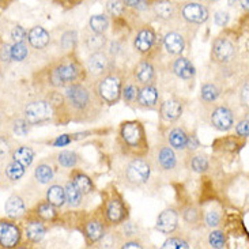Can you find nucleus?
<instances>
[{"label": "nucleus", "mask_w": 249, "mask_h": 249, "mask_svg": "<svg viewBox=\"0 0 249 249\" xmlns=\"http://www.w3.org/2000/svg\"><path fill=\"white\" fill-rule=\"evenodd\" d=\"M64 108L68 120L74 123L97 122L105 112V104L98 97L93 83L86 79L71 83L63 89Z\"/></svg>", "instance_id": "obj_1"}, {"label": "nucleus", "mask_w": 249, "mask_h": 249, "mask_svg": "<svg viewBox=\"0 0 249 249\" xmlns=\"http://www.w3.org/2000/svg\"><path fill=\"white\" fill-rule=\"evenodd\" d=\"M86 68L74 52H70L54 61L47 71L48 83L53 89H64L71 83L86 79Z\"/></svg>", "instance_id": "obj_2"}, {"label": "nucleus", "mask_w": 249, "mask_h": 249, "mask_svg": "<svg viewBox=\"0 0 249 249\" xmlns=\"http://www.w3.org/2000/svg\"><path fill=\"white\" fill-rule=\"evenodd\" d=\"M117 146L127 158L146 157L148 154L147 135L143 123L139 120H125L119 127Z\"/></svg>", "instance_id": "obj_3"}, {"label": "nucleus", "mask_w": 249, "mask_h": 249, "mask_svg": "<svg viewBox=\"0 0 249 249\" xmlns=\"http://www.w3.org/2000/svg\"><path fill=\"white\" fill-rule=\"evenodd\" d=\"M147 158L151 163V169L158 175L170 177L178 172V155L166 142L157 143L148 150Z\"/></svg>", "instance_id": "obj_4"}, {"label": "nucleus", "mask_w": 249, "mask_h": 249, "mask_svg": "<svg viewBox=\"0 0 249 249\" xmlns=\"http://www.w3.org/2000/svg\"><path fill=\"white\" fill-rule=\"evenodd\" d=\"M151 163L146 157H135L129 158V161L123 168L122 173L119 175V180L124 187L129 189L139 188L147 184L151 177Z\"/></svg>", "instance_id": "obj_5"}, {"label": "nucleus", "mask_w": 249, "mask_h": 249, "mask_svg": "<svg viewBox=\"0 0 249 249\" xmlns=\"http://www.w3.org/2000/svg\"><path fill=\"white\" fill-rule=\"evenodd\" d=\"M124 78H125L124 72L113 68L97 79L94 83L95 91L105 105L113 107L122 101V88Z\"/></svg>", "instance_id": "obj_6"}, {"label": "nucleus", "mask_w": 249, "mask_h": 249, "mask_svg": "<svg viewBox=\"0 0 249 249\" xmlns=\"http://www.w3.org/2000/svg\"><path fill=\"white\" fill-rule=\"evenodd\" d=\"M100 209H101L102 215L109 225V228L120 226L123 222L129 219L128 204L124 200L122 194H119L116 188L105 192L104 203Z\"/></svg>", "instance_id": "obj_7"}, {"label": "nucleus", "mask_w": 249, "mask_h": 249, "mask_svg": "<svg viewBox=\"0 0 249 249\" xmlns=\"http://www.w3.org/2000/svg\"><path fill=\"white\" fill-rule=\"evenodd\" d=\"M203 113L206 123L210 127L215 128L216 131L228 132L234 127V122H236L234 112L225 104H215V102L204 104Z\"/></svg>", "instance_id": "obj_8"}, {"label": "nucleus", "mask_w": 249, "mask_h": 249, "mask_svg": "<svg viewBox=\"0 0 249 249\" xmlns=\"http://www.w3.org/2000/svg\"><path fill=\"white\" fill-rule=\"evenodd\" d=\"M22 115V117L30 125H41L45 123L53 122L56 117V107L48 98H36L23 107Z\"/></svg>", "instance_id": "obj_9"}, {"label": "nucleus", "mask_w": 249, "mask_h": 249, "mask_svg": "<svg viewBox=\"0 0 249 249\" xmlns=\"http://www.w3.org/2000/svg\"><path fill=\"white\" fill-rule=\"evenodd\" d=\"M109 225L102 215L101 209H98L97 213L88 215L82 221L81 230L85 237V241L88 247H93L102 240V237L107 234Z\"/></svg>", "instance_id": "obj_10"}, {"label": "nucleus", "mask_w": 249, "mask_h": 249, "mask_svg": "<svg viewBox=\"0 0 249 249\" xmlns=\"http://www.w3.org/2000/svg\"><path fill=\"white\" fill-rule=\"evenodd\" d=\"M238 56L236 42L228 36H218L211 47V60L218 66L233 64Z\"/></svg>", "instance_id": "obj_11"}, {"label": "nucleus", "mask_w": 249, "mask_h": 249, "mask_svg": "<svg viewBox=\"0 0 249 249\" xmlns=\"http://www.w3.org/2000/svg\"><path fill=\"white\" fill-rule=\"evenodd\" d=\"M178 14H180V19L194 26L206 23L210 18L209 7L204 1H200V0L181 1V4H178Z\"/></svg>", "instance_id": "obj_12"}, {"label": "nucleus", "mask_w": 249, "mask_h": 249, "mask_svg": "<svg viewBox=\"0 0 249 249\" xmlns=\"http://www.w3.org/2000/svg\"><path fill=\"white\" fill-rule=\"evenodd\" d=\"M157 48H158V37L154 27L148 23L141 25L134 37L135 51L144 57H150Z\"/></svg>", "instance_id": "obj_13"}, {"label": "nucleus", "mask_w": 249, "mask_h": 249, "mask_svg": "<svg viewBox=\"0 0 249 249\" xmlns=\"http://www.w3.org/2000/svg\"><path fill=\"white\" fill-rule=\"evenodd\" d=\"M85 68H86L88 75H90L91 78L98 79L100 76L105 75L108 71L115 68V59L110 57L108 52H105V51L91 52L89 54Z\"/></svg>", "instance_id": "obj_14"}, {"label": "nucleus", "mask_w": 249, "mask_h": 249, "mask_svg": "<svg viewBox=\"0 0 249 249\" xmlns=\"http://www.w3.org/2000/svg\"><path fill=\"white\" fill-rule=\"evenodd\" d=\"M22 229L14 219L0 218V248L11 249L22 241Z\"/></svg>", "instance_id": "obj_15"}, {"label": "nucleus", "mask_w": 249, "mask_h": 249, "mask_svg": "<svg viewBox=\"0 0 249 249\" xmlns=\"http://www.w3.org/2000/svg\"><path fill=\"white\" fill-rule=\"evenodd\" d=\"M150 8L157 20L165 25H173L180 20L178 6L172 0H155L154 3H151Z\"/></svg>", "instance_id": "obj_16"}, {"label": "nucleus", "mask_w": 249, "mask_h": 249, "mask_svg": "<svg viewBox=\"0 0 249 249\" xmlns=\"http://www.w3.org/2000/svg\"><path fill=\"white\" fill-rule=\"evenodd\" d=\"M131 75L134 76V79L141 86H146V85H155L157 83V70L155 66L153 64L151 59L144 57L141 61H138L135 64V67L132 68V72Z\"/></svg>", "instance_id": "obj_17"}, {"label": "nucleus", "mask_w": 249, "mask_h": 249, "mask_svg": "<svg viewBox=\"0 0 249 249\" xmlns=\"http://www.w3.org/2000/svg\"><path fill=\"white\" fill-rule=\"evenodd\" d=\"M161 104V94L155 85L141 86L135 107L143 110H157Z\"/></svg>", "instance_id": "obj_18"}, {"label": "nucleus", "mask_w": 249, "mask_h": 249, "mask_svg": "<svg viewBox=\"0 0 249 249\" xmlns=\"http://www.w3.org/2000/svg\"><path fill=\"white\" fill-rule=\"evenodd\" d=\"M180 226V213L173 207H169L162 211L157 218L155 229L162 234H173Z\"/></svg>", "instance_id": "obj_19"}, {"label": "nucleus", "mask_w": 249, "mask_h": 249, "mask_svg": "<svg viewBox=\"0 0 249 249\" xmlns=\"http://www.w3.org/2000/svg\"><path fill=\"white\" fill-rule=\"evenodd\" d=\"M185 104L180 98H169L160 104V117L162 122L175 123L182 116Z\"/></svg>", "instance_id": "obj_20"}, {"label": "nucleus", "mask_w": 249, "mask_h": 249, "mask_svg": "<svg viewBox=\"0 0 249 249\" xmlns=\"http://www.w3.org/2000/svg\"><path fill=\"white\" fill-rule=\"evenodd\" d=\"M48 231L47 225L44 221H41L36 216H32L25 222L23 226V234L26 237V240L32 244H38L42 241V238L45 237Z\"/></svg>", "instance_id": "obj_21"}, {"label": "nucleus", "mask_w": 249, "mask_h": 249, "mask_svg": "<svg viewBox=\"0 0 249 249\" xmlns=\"http://www.w3.org/2000/svg\"><path fill=\"white\" fill-rule=\"evenodd\" d=\"M185 37L180 32H168L162 38V47L166 51V53L170 56H181L185 51Z\"/></svg>", "instance_id": "obj_22"}, {"label": "nucleus", "mask_w": 249, "mask_h": 249, "mask_svg": "<svg viewBox=\"0 0 249 249\" xmlns=\"http://www.w3.org/2000/svg\"><path fill=\"white\" fill-rule=\"evenodd\" d=\"M173 74L182 81H192L196 76V68L192 60H189L185 56H176L172 63Z\"/></svg>", "instance_id": "obj_23"}, {"label": "nucleus", "mask_w": 249, "mask_h": 249, "mask_svg": "<svg viewBox=\"0 0 249 249\" xmlns=\"http://www.w3.org/2000/svg\"><path fill=\"white\" fill-rule=\"evenodd\" d=\"M4 213L7 218L18 221L26 215V203L19 194H13L4 203Z\"/></svg>", "instance_id": "obj_24"}, {"label": "nucleus", "mask_w": 249, "mask_h": 249, "mask_svg": "<svg viewBox=\"0 0 249 249\" xmlns=\"http://www.w3.org/2000/svg\"><path fill=\"white\" fill-rule=\"evenodd\" d=\"M187 141H188V131L180 125L172 127L166 134V143L176 153L187 151Z\"/></svg>", "instance_id": "obj_25"}, {"label": "nucleus", "mask_w": 249, "mask_h": 249, "mask_svg": "<svg viewBox=\"0 0 249 249\" xmlns=\"http://www.w3.org/2000/svg\"><path fill=\"white\" fill-rule=\"evenodd\" d=\"M51 33L48 32L45 27L42 26H34L27 32V44L29 47L34 48L37 51L45 49L51 44Z\"/></svg>", "instance_id": "obj_26"}, {"label": "nucleus", "mask_w": 249, "mask_h": 249, "mask_svg": "<svg viewBox=\"0 0 249 249\" xmlns=\"http://www.w3.org/2000/svg\"><path fill=\"white\" fill-rule=\"evenodd\" d=\"M247 139H241L238 136H234V135H230V136H226V138H219L214 142L213 147L215 151H219V153H226V154H236L238 153L243 146L245 144Z\"/></svg>", "instance_id": "obj_27"}, {"label": "nucleus", "mask_w": 249, "mask_h": 249, "mask_svg": "<svg viewBox=\"0 0 249 249\" xmlns=\"http://www.w3.org/2000/svg\"><path fill=\"white\" fill-rule=\"evenodd\" d=\"M70 170H71V172H70V180L74 182L78 188L81 189L83 195H90V194L94 192V182H93V180H91L85 172H82L81 169L76 168L70 169Z\"/></svg>", "instance_id": "obj_28"}, {"label": "nucleus", "mask_w": 249, "mask_h": 249, "mask_svg": "<svg viewBox=\"0 0 249 249\" xmlns=\"http://www.w3.org/2000/svg\"><path fill=\"white\" fill-rule=\"evenodd\" d=\"M139 89H141V85L135 81L132 75L129 74L128 76H125L122 88V100L124 101V104H127L128 107L135 105L138 94H139Z\"/></svg>", "instance_id": "obj_29"}, {"label": "nucleus", "mask_w": 249, "mask_h": 249, "mask_svg": "<svg viewBox=\"0 0 249 249\" xmlns=\"http://www.w3.org/2000/svg\"><path fill=\"white\" fill-rule=\"evenodd\" d=\"M36 158V151L27 144H20L18 147H13L10 153V160L23 165L25 168H30Z\"/></svg>", "instance_id": "obj_30"}, {"label": "nucleus", "mask_w": 249, "mask_h": 249, "mask_svg": "<svg viewBox=\"0 0 249 249\" xmlns=\"http://www.w3.org/2000/svg\"><path fill=\"white\" fill-rule=\"evenodd\" d=\"M30 215L36 216V218L48 223L56 221L59 216V213H57V209L53 207L51 203H48L47 200H42V202L37 203L34 206V209L30 211Z\"/></svg>", "instance_id": "obj_31"}, {"label": "nucleus", "mask_w": 249, "mask_h": 249, "mask_svg": "<svg viewBox=\"0 0 249 249\" xmlns=\"http://www.w3.org/2000/svg\"><path fill=\"white\" fill-rule=\"evenodd\" d=\"M56 170L51 161H41L34 169V180L41 185H48L54 180Z\"/></svg>", "instance_id": "obj_32"}, {"label": "nucleus", "mask_w": 249, "mask_h": 249, "mask_svg": "<svg viewBox=\"0 0 249 249\" xmlns=\"http://www.w3.org/2000/svg\"><path fill=\"white\" fill-rule=\"evenodd\" d=\"M83 44L88 51L90 52H97V51H104L108 45V38L107 36L102 33H94V32H89L83 36Z\"/></svg>", "instance_id": "obj_33"}, {"label": "nucleus", "mask_w": 249, "mask_h": 249, "mask_svg": "<svg viewBox=\"0 0 249 249\" xmlns=\"http://www.w3.org/2000/svg\"><path fill=\"white\" fill-rule=\"evenodd\" d=\"M64 191H66V204L70 209H78L83 203V194L82 191L71 180H68L64 184Z\"/></svg>", "instance_id": "obj_34"}, {"label": "nucleus", "mask_w": 249, "mask_h": 249, "mask_svg": "<svg viewBox=\"0 0 249 249\" xmlns=\"http://www.w3.org/2000/svg\"><path fill=\"white\" fill-rule=\"evenodd\" d=\"M45 197H47L45 200L48 203H51L57 210L66 206V191H64V187L60 185V184L49 185V188L47 189Z\"/></svg>", "instance_id": "obj_35"}, {"label": "nucleus", "mask_w": 249, "mask_h": 249, "mask_svg": "<svg viewBox=\"0 0 249 249\" xmlns=\"http://www.w3.org/2000/svg\"><path fill=\"white\" fill-rule=\"evenodd\" d=\"M25 175H26V168L23 165L18 163V162L13 161V160H10V162L3 169L4 180H7L10 184L18 182L25 177Z\"/></svg>", "instance_id": "obj_36"}, {"label": "nucleus", "mask_w": 249, "mask_h": 249, "mask_svg": "<svg viewBox=\"0 0 249 249\" xmlns=\"http://www.w3.org/2000/svg\"><path fill=\"white\" fill-rule=\"evenodd\" d=\"M181 218L184 223L189 226V228H192V229H195V228H199L200 226V223L203 222V214L202 211L199 207H196V206H192V204H189L187 206L185 209L181 211Z\"/></svg>", "instance_id": "obj_37"}, {"label": "nucleus", "mask_w": 249, "mask_h": 249, "mask_svg": "<svg viewBox=\"0 0 249 249\" xmlns=\"http://www.w3.org/2000/svg\"><path fill=\"white\" fill-rule=\"evenodd\" d=\"M222 94V89L219 88L214 82H206L203 83L200 88V101L203 104H211V102H216V100Z\"/></svg>", "instance_id": "obj_38"}, {"label": "nucleus", "mask_w": 249, "mask_h": 249, "mask_svg": "<svg viewBox=\"0 0 249 249\" xmlns=\"http://www.w3.org/2000/svg\"><path fill=\"white\" fill-rule=\"evenodd\" d=\"M81 161V157L75 153L74 150H61L56 154V163L64 169H74L78 166Z\"/></svg>", "instance_id": "obj_39"}, {"label": "nucleus", "mask_w": 249, "mask_h": 249, "mask_svg": "<svg viewBox=\"0 0 249 249\" xmlns=\"http://www.w3.org/2000/svg\"><path fill=\"white\" fill-rule=\"evenodd\" d=\"M188 166L192 172L203 175V173H206L210 169L209 157L206 154H202V153L191 155L188 160Z\"/></svg>", "instance_id": "obj_40"}, {"label": "nucleus", "mask_w": 249, "mask_h": 249, "mask_svg": "<svg viewBox=\"0 0 249 249\" xmlns=\"http://www.w3.org/2000/svg\"><path fill=\"white\" fill-rule=\"evenodd\" d=\"M109 17L107 14H95L91 15L89 19V29L94 33H107V30L109 29Z\"/></svg>", "instance_id": "obj_41"}, {"label": "nucleus", "mask_w": 249, "mask_h": 249, "mask_svg": "<svg viewBox=\"0 0 249 249\" xmlns=\"http://www.w3.org/2000/svg\"><path fill=\"white\" fill-rule=\"evenodd\" d=\"M78 40H79V36H78V32L74 30V29H68L64 33L61 34L60 37V47L64 52H74L75 48L78 45Z\"/></svg>", "instance_id": "obj_42"}, {"label": "nucleus", "mask_w": 249, "mask_h": 249, "mask_svg": "<svg viewBox=\"0 0 249 249\" xmlns=\"http://www.w3.org/2000/svg\"><path fill=\"white\" fill-rule=\"evenodd\" d=\"M105 11L107 15L117 19V18H124L125 14H127L128 8L124 6L123 0H108L107 4H105Z\"/></svg>", "instance_id": "obj_43"}, {"label": "nucleus", "mask_w": 249, "mask_h": 249, "mask_svg": "<svg viewBox=\"0 0 249 249\" xmlns=\"http://www.w3.org/2000/svg\"><path fill=\"white\" fill-rule=\"evenodd\" d=\"M207 241L211 248L223 249L228 247V234L223 230L213 229L210 231Z\"/></svg>", "instance_id": "obj_44"}, {"label": "nucleus", "mask_w": 249, "mask_h": 249, "mask_svg": "<svg viewBox=\"0 0 249 249\" xmlns=\"http://www.w3.org/2000/svg\"><path fill=\"white\" fill-rule=\"evenodd\" d=\"M30 53L29 45L25 42H14L11 45V60L13 61H23L26 60L27 56Z\"/></svg>", "instance_id": "obj_45"}, {"label": "nucleus", "mask_w": 249, "mask_h": 249, "mask_svg": "<svg viewBox=\"0 0 249 249\" xmlns=\"http://www.w3.org/2000/svg\"><path fill=\"white\" fill-rule=\"evenodd\" d=\"M222 214L216 210H210L203 215V222L210 229H218L222 225Z\"/></svg>", "instance_id": "obj_46"}, {"label": "nucleus", "mask_w": 249, "mask_h": 249, "mask_svg": "<svg viewBox=\"0 0 249 249\" xmlns=\"http://www.w3.org/2000/svg\"><path fill=\"white\" fill-rule=\"evenodd\" d=\"M30 124L23 119V117H19V119H14L11 122V131L15 136H20V138H25L30 132Z\"/></svg>", "instance_id": "obj_47"}, {"label": "nucleus", "mask_w": 249, "mask_h": 249, "mask_svg": "<svg viewBox=\"0 0 249 249\" xmlns=\"http://www.w3.org/2000/svg\"><path fill=\"white\" fill-rule=\"evenodd\" d=\"M162 249H189L191 248V244L188 240H185L184 237L180 236H173L169 237L168 240L161 245Z\"/></svg>", "instance_id": "obj_48"}, {"label": "nucleus", "mask_w": 249, "mask_h": 249, "mask_svg": "<svg viewBox=\"0 0 249 249\" xmlns=\"http://www.w3.org/2000/svg\"><path fill=\"white\" fill-rule=\"evenodd\" d=\"M124 6L127 7L128 10L134 11V13H143L150 10V3H147L146 0H123Z\"/></svg>", "instance_id": "obj_49"}, {"label": "nucleus", "mask_w": 249, "mask_h": 249, "mask_svg": "<svg viewBox=\"0 0 249 249\" xmlns=\"http://www.w3.org/2000/svg\"><path fill=\"white\" fill-rule=\"evenodd\" d=\"M105 49H108L107 52L110 57H113L116 59L117 56H120V54L124 52V44H123V41H119V40H113L108 42V45Z\"/></svg>", "instance_id": "obj_50"}, {"label": "nucleus", "mask_w": 249, "mask_h": 249, "mask_svg": "<svg viewBox=\"0 0 249 249\" xmlns=\"http://www.w3.org/2000/svg\"><path fill=\"white\" fill-rule=\"evenodd\" d=\"M234 131H236V136L241 138V139H248V135H249L248 116H245V119H243L241 122L237 123Z\"/></svg>", "instance_id": "obj_51"}, {"label": "nucleus", "mask_w": 249, "mask_h": 249, "mask_svg": "<svg viewBox=\"0 0 249 249\" xmlns=\"http://www.w3.org/2000/svg\"><path fill=\"white\" fill-rule=\"evenodd\" d=\"M10 36H11V38H13L14 42H25L27 38V32L23 26L17 25V26L13 27Z\"/></svg>", "instance_id": "obj_52"}, {"label": "nucleus", "mask_w": 249, "mask_h": 249, "mask_svg": "<svg viewBox=\"0 0 249 249\" xmlns=\"http://www.w3.org/2000/svg\"><path fill=\"white\" fill-rule=\"evenodd\" d=\"M120 248L142 249V248H144V244H143V241L139 240L138 237H131V238H125V240H123V243L120 244Z\"/></svg>", "instance_id": "obj_53"}, {"label": "nucleus", "mask_w": 249, "mask_h": 249, "mask_svg": "<svg viewBox=\"0 0 249 249\" xmlns=\"http://www.w3.org/2000/svg\"><path fill=\"white\" fill-rule=\"evenodd\" d=\"M214 22H215L216 26L219 27H226L229 25L230 22V14L223 11V10H219L214 14Z\"/></svg>", "instance_id": "obj_54"}, {"label": "nucleus", "mask_w": 249, "mask_h": 249, "mask_svg": "<svg viewBox=\"0 0 249 249\" xmlns=\"http://www.w3.org/2000/svg\"><path fill=\"white\" fill-rule=\"evenodd\" d=\"M72 141V136L71 134H64V135H60V136H57L56 139L51 142V144L53 146V147H66L68 146Z\"/></svg>", "instance_id": "obj_55"}, {"label": "nucleus", "mask_w": 249, "mask_h": 249, "mask_svg": "<svg viewBox=\"0 0 249 249\" xmlns=\"http://www.w3.org/2000/svg\"><path fill=\"white\" fill-rule=\"evenodd\" d=\"M11 141L7 136H0V160L11 153Z\"/></svg>", "instance_id": "obj_56"}, {"label": "nucleus", "mask_w": 249, "mask_h": 249, "mask_svg": "<svg viewBox=\"0 0 249 249\" xmlns=\"http://www.w3.org/2000/svg\"><path fill=\"white\" fill-rule=\"evenodd\" d=\"M248 91H249V83H248V79H245L243 83V86H241V89H240V104H241L245 109H248V102H249Z\"/></svg>", "instance_id": "obj_57"}, {"label": "nucleus", "mask_w": 249, "mask_h": 249, "mask_svg": "<svg viewBox=\"0 0 249 249\" xmlns=\"http://www.w3.org/2000/svg\"><path fill=\"white\" fill-rule=\"evenodd\" d=\"M200 146V142L196 136V132H188V141H187V150L194 153L196 148Z\"/></svg>", "instance_id": "obj_58"}, {"label": "nucleus", "mask_w": 249, "mask_h": 249, "mask_svg": "<svg viewBox=\"0 0 249 249\" xmlns=\"http://www.w3.org/2000/svg\"><path fill=\"white\" fill-rule=\"evenodd\" d=\"M82 1H83V0H54L56 4H59V6H61L63 8H66V10H71V8L78 7Z\"/></svg>", "instance_id": "obj_59"}, {"label": "nucleus", "mask_w": 249, "mask_h": 249, "mask_svg": "<svg viewBox=\"0 0 249 249\" xmlns=\"http://www.w3.org/2000/svg\"><path fill=\"white\" fill-rule=\"evenodd\" d=\"M0 60L3 63H10L11 61V45L6 44L0 51Z\"/></svg>", "instance_id": "obj_60"}, {"label": "nucleus", "mask_w": 249, "mask_h": 249, "mask_svg": "<svg viewBox=\"0 0 249 249\" xmlns=\"http://www.w3.org/2000/svg\"><path fill=\"white\" fill-rule=\"evenodd\" d=\"M248 3L249 0H240V6H241L244 11H248Z\"/></svg>", "instance_id": "obj_61"}, {"label": "nucleus", "mask_w": 249, "mask_h": 249, "mask_svg": "<svg viewBox=\"0 0 249 249\" xmlns=\"http://www.w3.org/2000/svg\"><path fill=\"white\" fill-rule=\"evenodd\" d=\"M206 4H211V3H216V1H219V0H203Z\"/></svg>", "instance_id": "obj_62"}, {"label": "nucleus", "mask_w": 249, "mask_h": 249, "mask_svg": "<svg viewBox=\"0 0 249 249\" xmlns=\"http://www.w3.org/2000/svg\"><path fill=\"white\" fill-rule=\"evenodd\" d=\"M146 1H147V3H150V4H151V3H154L155 0H146Z\"/></svg>", "instance_id": "obj_63"}, {"label": "nucleus", "mask_w": 249, "mask_h": 249, "mask_svg": "<svg viewBox=\"0 0 249 249\" xmlns=\"http://www.w3.org/2000/svg\"><path fill=\"white\" fill-rule=\"evenodd\" d=\"M200 1H203V0H200Z\"/></svg>", "instance_id": "obj_64"}]
</instances>
